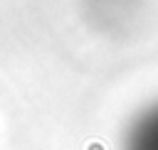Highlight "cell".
Wrapping results in <instances>:
<instances>
[{"label":"cell","mask_w":158,"mask_h":150,"mask_svg":"<svg viewBox=\"0 0 158 150\" xmlns=\"http://www.w3.org/2000/svg\"><path fill=\"white\" fill-rule=\"evenodd\" d=\"M123 150H158V103L131 120L123 135Z\"/></svg>","instance_id":"obj_1"}]
</instances>
